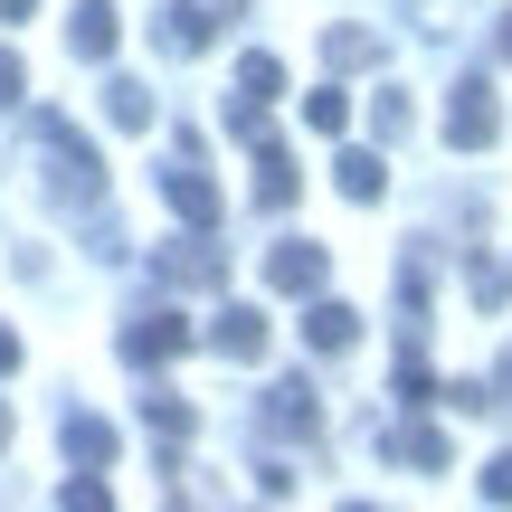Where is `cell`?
<instances>
[{"instance_id": "12", "label": "cell", "mask_w": 512, "mask_h": 512, "mask_svg": "<svg viewBox=\"0 0 512 512\" xmlns=\"http://www.w3.org/2000/svg\"><path fill=\"white\" fill-rule=\"evenodd\" d=\"M294 190H304L294 152L285 143H256V209H294Z\"/></svg>"}, {"instance_id": "22", "label": "cell", "mask_w": 512, "mask_h": 512, "mask_svg": "<svg viewBox=\"0 0 512 512\" xmlns=\"http://www.w3.org/2000/svg\"><path fill=\"white\" fill-rule=\"evenodd\" d=\"M475 494H484V503H512V456L484 465V475H475Z\"/></svg>"}, {"instance_id": "14", "label": "cell", "mask_w": 512, "mask_h": 512, "mask_svg": "<svg viewBox=\"0 0 512 512\" xmlns=\"http://www.w3.org/2000/svg\"><path fill=\"white\" fill-rule=\"evenodd\" d=\"M389 456H399L408 475H437V465H446V427H427V418L389 427Z\"/></svg>"}, {"instance_id": "5", "label": "cell", "mask_w": 512, "mask_h": 512, "mask_svg": "<svg viewBox=\"0 0 512 512\" xmlns=\"http://www.w3.org/2000/svg\"><path fill=\"white\" fill-rule=\"evenodd\" d=\"M190 342H200V332H190L181 313H133V323H124V361H133V370H162V361H181Z\"/></svg>"}, {"instance_id": "8", "label": "cell", "mask_w": 512, "mask_h": 512, "mask_svg": "<svg viewBox=\"0 0 512 512\" xmlns=\"http://www.w3.org/2000/svg\"><path fill=\"white\" fill-rule=\"evenodd\" d=\"M209 351H219V361H266V313L256 304H219L209 313Z\"/></svg>"}, {"instance_id": "4", "label": "cell", "mask_w": 512, "mask_h": 512, "mask_svg": "<svg viewBox=\"0 0 512 512\" xmlns=\"http://www.w3.org/2000/svg\"><path fill=\"white\" fill-rule=\"evenodd\" d=\"M275 95H285V67H275L266 48H247V57H238V86H228V133H256Z\"/></svg>"}, {"instance_id": "9", "label": "cell", "mask_w": 512, "mask_h": 512, "mask_svg": "<svg viewBox=\"0 0 512 512\" xmlns=\"http://www.w3.org/2000/svg\"><path fill=\"white\" fill-rule=\"evenodd\" d=\"M152 275H162V285H219V275H228V256L209 247V228H200V238H171L162 256H152Z\"/></svg>"}, {"instance_id": "10", "label": "cell", "mask_w": 512, "mask_h": 512, "mask_svg": "<svg viewBox=\"0 0 512 512\" xmlns=\"http://www.w3.org/2000/svg\"><path fill=\"white\" fill-rule=\"evenodd\" d=\"M323 266H332V256L313 247V238H285V247H266V285H275V294H323Z\"/></svg>"}, {"instance_id": "2", "label": "cell", "mask_w": 512, "mask_h": 512, "mask_svg": "<svg viewBox=\"0 0 512 512\" xmlns=\"http://www.w3.org/2000/svg\"><path fill=\"white\" fill-rule=\"evenodd\" d=\"M162 200L181 209L190 228H219V181H209V152H200V133H171V162H162Z\"/></svg>"}, {"instance_id": "15", "label": "cell", "mask_w": 512, "mask_h": 512, "mask_svg": "<svg viewBox=\"0 0 512 512\" xmlns=\"http://www.w3.org/2000/svg\"><path fill=\"white\" fill-rule=\"evenodd\" d=\"M57 437H67V465H114V456H124V437H114L105 418H86V408H76Z\"/></svg>"}, {"instance_id": "6", "label": "cell", "mask_w": 512, "mask_h": 512, "mask_svg": "<svg viewBox=\"0 0 512 512\" xmlns=\"http://www.w3.org/2000/svg\"><path fill=\"white\" fill-rule=\"evenodd\" d=\"M494 133H503L494 86H484V76H465V86H456V105H446V143H456V152H484Z\"/></svg>"}, {"instance_id": "13", "label": "cell", "mask_w": 512, "mask_h": 512, "mask_svg": "<svg viewBox=\"0 0 512 512\" xmlns=\"http://www.w3.org/2000/svg\"><path fill=\"white\" fill-rule=\"evenodd\" d=\"M304 342L332 361V351H351V342H361V313H351V304H332V294H313V313H304Z\"/></svg>"}, {"instance_id": "19", "label": "cell", "mask_w": 512, "mask_h": 512, "mask_svg": "<svg viewBox=\"0 0 512 512\" xmlns=\"http://www.w3.org/2000/svg\"><path fill=\"white\" fill-rule=\"evenodd\" d=\"M323 57H332L342 76H351V67H380V38H370V29H332V38H323Z\"/></svg>"}, {"instance_id": "1", "label": "cell", "mask_w": 512, "mask_h": 512, "mask_svg": "<svg viewBox=\"0 0 512 512\" xmlns=\"http://www.w3.org/2000/svg\"><path fill=\"white\" fill-rule=\"evenodd\" d=\"M29 133H38V152H48V190L67 209H105V162H95V143L67 124V114H29Z\"/></svg>"}, {"instance_id": "23", "label": "cell", "mask_w": 512, "mask_h": 512, "mask_svg": "<svg viewBox=\"0 0 512 512\" xmlns=\"http://www.w3.org/2000/svg\"><path fill=\"white\" fill-rule=\"evenodd\" d=\"M19 95H29V67H19V57L0 48V105H19Z\"/></svg>"}, {"instance_id": "25", "label": "cell", "mask_w": 512, "mask_h": 512, "mask_svg": "<svg viewBox=\"0 0 512 512\" xmlns=\"http://www.w3.org/2000/svg\"><path fill=\"white\" fill-rule=\"evenodd\" d=\"M494 57H503V67H512V10L494 19Z\"/></svg>"}, {"instance_id": "18", "label": "cell", "mask_w": 512, "mask_h": 512, "mask_svg": "<svg viewBox=\"0 0 512 512\" xmlns=\"http://www.w3.org/2000/svg\"><path fill=\"white\" fill-rule=\"evenodd\" d=\"M143 427H152L162 446H181L190 427H200V408H190V399H171V389H152V399H143Z\"/></svg>"}, {"instance_id": "17", "label": "cell", "mask_w": 512, "mask_h": 512, "mask_svg": "<svg viewBox=\"0 0 512 512\" xmlns=\"http://www.w3.org/2000/svg\"><path fill=\"white\" fill-rule=\"evenodd\" d=\"M332 181H342V200H380V190H389V162H380V152H342V162H332Z\"/></svg>"}, {"instance_id": "21", "label": "cell", "mask_w": 512, "mask_h": 512, "mask_svg": "<svg viewBox=\"0 0 512 512\" xmlns=\"http://www.w3.org/2000/svg\"><path fill=\"white\" fill-rule=\"evenodd\" d=\"M304 124H313V133H342V124H351V95H342V86H313V95H304Z\"/></svg>"}, {"instance_id": "11", "label": "cell", "mask_w": 512, "mask_h": 512, "mask_svg": "<svg viewBox=\"0 0 512 512\" xmlns=\"http://www.w3.org/2000/svg\"><path fill=\"white\" fill-rule=\"evenodd\" d=\"M114 38H124L114 0H76V10H67V48H76V57H114Z\"/></svg>"}, {"instance_id": "20", "label": "cell", "mask_w": 512, "mask_h": 512, "mask_svg": "<svg viewBox=\"0 0 512 512\" xmlns=\"http://www.w3.org/2000/svg\"><path fill=\"white\" fill-rule=\"evenodd\" d=\"M408 124H418V114H408V95H399V86H380V95H370V133H380V143H399Z\"/></svg>"}, {"instance_id": "24", "label": "cell", "mask_w": 512, "mask_h": 512, "mask_svg": "<svg viewBox=\"0 0 512 512\" xmlns=\"http://www.w3.org/2000/svg\"><path fill=\"white\" fill-rule=\"evenodd\" d=\"M10 370H19V332L0 323V380H10Z\"/></svg>"}, {"instance_id": "3", "label": "cell", "mask_w": 512, "mask_h": 512, "mask_svg": "<svg viewBox=\"0 0 512 512\" xmlns=\"http://www.w3.org/2000/svg\"><path fill=\"white\" fill-rule=\"evenodd\" d=\"M238 19V0H162V19H152V48L162 57H200L209 38Z\"/></svg>"}, {"instance_id": "26", "label": "cell", "mask_w": 512, "mask_h": 512, "mask_svg": "<svg viewBox=\"0 0 512 512\" xmlns=\"http://www.w3.org/2000/svg\"><path fill=\"white\" fill-rule=\"evenodd\" d=\"M29 10H38V0H0V19H29Z\"/></svg>"}, {"instance_id": "7", "label": "cell", "mask_w": 512, "mask_h": 512, "mask_svg": "<svg viewBox=\"0 0 512 512\" xmlns=\"http://www.w3.org/2000/svg\"><path fill=\"white\" fill-rule=\"evenodd\" d=\"M256 418H266V437H323V399H313V380H275Z\"/></svg>"}, {"instance_id": "27", "label": "cell", "mask_w": 512, "mask_h": 512, "mask_svg": "<svg viewBox=\"0 0 512 512\" xmlns=\"http://www.w3.org/2000/svg\"><path fill=\"white\" fill-rule=\"evenodd\" d=\"M0 446H10V408H0Z\"/></svg>"}, {"instance_id": "16", "label": "cell", "mask_w": 512, "mask_h": 512, "mask_svg": "<svg viewBox=\"0 0 512 512\" xmlns=\"http://www.w3.org/2000/svg\"><path fill=\"white\" fill-rule=\"evenodd\" d=\"M105 124L114 133H152V86L143 76H105Z\"/></svg>"}]
</instances>
